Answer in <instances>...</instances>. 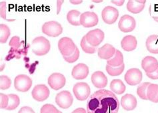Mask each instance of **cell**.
Returning <instances> with one entry per match:
<instances>
[{"label":"cell","instance_id":"cell-1","mask_svg":"<svg viewBox=\"0 0 158 113\" xmlns=\"http://www.w3.org/2000/svg\"><path fill=\"white\" fill-rule=\"evenodd\" d=\"M119 102L113 92L101 89L91 94L87 103L88 113H118Z\"/></svg>","mask_w":158,"mask_h":113},{"label":"cell","instance_id":"cell-2","mask_svg":"<svg viewBox=\"0 0 158 113\" xmlns=\"http://www.w3.org/2000/svg\"><path fill=\"white\" fill-rule=\"evenodd\" d=\"M50 48L51 46L49 41L43 36L35 37L33 40L31 44L32 52L37 56L45 55L49 52Z\"/></svg>","mask_w":158,"mask_h":113},{"label":"cell","instance_id":"cell-3","mask_svg":"<svg viewBox=\"0 0 158 113\" xmlns=\"http://www.w3.org/2000/svg\"><path fill=\"white\" fill-rule=\"evenodd\" d=\"M58 48L63 56H69L74 53L77 48L76 44L68 37H64L58 41Z\"/></svg>","mask_w":158,"mask_h":113},{"label":"cell","instance_id":"cell-4","mask_svg":"<svg viewBox=\"0 0 158 113\" xmlns=\"http://www.w3.org/2000/svg\"><path fill=\"white\" fill-rule=\"evenodd\" d=\"M42 32L48 36L57 37L63 32L61 25L56 21L45 22L42 26Z\"/></svg>","mask_w":158,"mask_h":113},{"label":"cell","instance_id":"cell-5","mask_svg":"<svg viewBox=\"0 0 158 113\" xmlns=\"http://www.w3.org/2000/svg\"><path fill=\"white\" fill-rule=\"evenodd\" d=\"M90 91L89 86L85 82H78L73 88L75 97L80 101H83L89 98Z\"/></svg>","mask_w":158,"mask_h":113},{"label":"cell","instance_id":"cell-6","mask_svg":"<svg viewBox=\"0 0 158 113\" xmlns=\"http://www.w3.org/2000/svg\"><path fill=\"white\" fill-rule=\"evenodd\" d=\"M32 85L31 79L27 75L20 74L15 77L14 80L15 89L19 92L26 93L31 89Z\"/></svg>","mask_w":158,"mask_h":113},{"label":"cell","instance_id":"cell-7","mask_svg":"<svg viewBox=\"0 0 158 113\" xmlns=\"http://www.w3.org/2000/svg\"><path fill=\"white\" fill-rule=\"evenodd\" d=\"M56 102L60 108L67 109L72 105L73 98L70 92L67 90L61 91L56 97Z\"/></svg>","mask_w":158,"mask_h":113},{"label":"cell","instance_id":"cell-8","mask_svg":"<svg viewBox=\"0 0 158 113\" xmlns=\"http://www.w3.org/2000/svg\"><path fill=\"white\" fill-rule=\"evenodd\" d=\"M136 26V22L134 17L130 15H123L121 17L118 24L120 30L125 33L130 32L134 30Z\"/></svg>","mask_w":158,"mask_h":113},{"label":"cell","instance_id":"cell-9","mask_svg":"<svg viewBox=\"0 0 158 113\" xmlns=\"http://www.w3.org/2000/svg\"><path fill=\"white\" fill-rule=\"evenodd\" d=\"M85 37L87 41L90 45L97 47L103 41L105 34L100 29H95L87 33Z\"/></svg>","mask_w":158,"mask_h":113},{"label":"cell","instance_id":"cell-10","mask_svg":"<svg viewBox=\"0 0 158 113\" xmlns=\"http://www.w3.org/2000/svg\"><path fill=\"white\" fill-rule=\"evenodd\" d=\"M143 78L142 72L138 68H131L127 71L124 79L129 85L135 86L141 82Z\"/></svg>","mask_w":158,"mask_h":113},{"label":"cell","instance_id":"cell-11","mask_svg":"<svg viewBox=\"0 0 158 113\" xmlns=\"http://www.w3.org/2000/svg\"><path fill=\"white\" fill-rule=\"evenodd\" d=\"M102 19L106 24H113L117 21L119 17V11L115 7L106 6L102 12Z\"/></svg>","mask_w":158,"mask_h":113},{"label":"cell","instance_id":"cell-12","mask_svg":"<svg viewBox=\"0 0 158 113\" xmlns=\"http://www.w3.org/2000/svg\"><path fill=\"white\" fill-rule=\"evenodd\" d=\"M98 15L92 11H85L81 14L80 17V24L84 28L94 27L98 24Z\"/></svg>","mask_w":158,"mask_h":113},{"label":"cell","instance_id":"cell-13","mask_svg":"<svg viewBox=\"0 0 158 113\" xmlns=\"http://www.w3.org/2000/svg\"><path fill=\"white\" fill-rule=\"evenodd\" d=\"M65 77L60 73H53L48 78V85L55 90L62 89L65 86Z\"/></svg>","mask_w":158,"mask_h":113},{"label":"cell","instance_id":"cell-14","mask_svg":"<svg viewBox=\"0 0 158 113\" xmlns=\"http://www.w3.org/2000/svg\"><path fill=\"white\" fill-rule=\"evenodd\" d=\"M32 97L38 102H43L48 99L49 96V90L44 85L35 86L31 92Z\"/></svg>","mask_w":158,"mask_h":113},{"label":"cell","instance_id":"cell-15","mask_svg":"<svg viewBox=\"0 0 158 113\" xmlns=\"http://www.w3.org/2000/svg\"><path fill=\"white\" fill-rule=\"evenodd\" d=\"M89 68L85 64H78L75 66L72 71V75L76 80H83L88 77L89 74Z\"/></svg>","mask_w":158,"mask_h":113},{"label":"cell","instance_id":"cell-16","mask_svg":"<svg viewBox=\"0 0 158 113\" xmlns=\"http://www.w3.org/2000/svg\"><path fill=\"white\" fill-rule=\"evenodd\" d=\"M91 82L95 88L103 89L107 85V78L102 71H96L91 76Z\"/></svg>","mask_w":158,"mask_h":113},{"label":"cell","instance_id":"cell-17","mask_svg":"<svg viewBox=\"0 0 158 113\" xmlns=\"http://www.w3.org/2000/svg\"><path fill=\"white\" fill-rule=\"evenodd\" d=\"M141 67L146 73H152L157 69L158 61L153 56H146L141 61Z\"/></svg>","mask_w":158,"mask_h":113},{"label":"cell","instance_id":"cell-18","mask_svg":"<svg viewBox=\"0 0 158 113\" xmlns=\"http://www.w3.org/2000/svg\"><path fill=\"white\" fill-rule=\"evenodd\" d=\"M121 105L124 110L130 111L134 110L138 105V101L134 95L127 94L122 97Z\"/></svg>","mask_w":158,"mask_h":113},{"label":"cell","instance_id":"cell-19","mask_svg":"<svg viewBox=\"0 0 158 113\" xmlns=\"http://www.w3.org/2000/svg\"><path fill=\"white\" fill-rule=\"evenodd\" d=\"M116 50L113 46L106 44L98 49V56L103 60H110L114 56Z\"/></svg>","mask_w":158,"mask_h":113},{"label":"cell","instance_id":"cell-20","mask_svg":"<svg viewBox=\"0 0 158 113\" xmlns=\"http://www.w3.org/2000/svg\"><path fill=\"white\" fill-rule=\"evenodd\" d=\"M122 48L125 51L131 52L134 50L138 46V41L134 36L128 35L125 36L121 41Z\"/></svg>","mask_w":158,"mask_h":113},{"label":"cell","instance_id":"cell-21","mask_svg":"<svg viewBox=\"0 0 158 113\" xmlns=\"http://www.w3.org/2000/svg\"><path fill=\"white\" fill-rule=\"evenodd\" d=\"M145 0L143 1H129L127 3V10L132 14H139L144 9Z\"/></svg>","mask_w":158,"mask_h":113},{"label":"cell","instance_id":"cell-22","mask_svg":"<svg viewBox=\"0 0 158 113\" xmlns=\"http://www.w3.org/2000/svg\"><path fill=\"white\" fill-rule=\"evenodd\" d=\"M145 46L149 52L152 54H158V36H149L145 41Z\"/></svg>","mask_w":158,"mask_h":113},{"label":"cell","instance_id":"cell-23","mask_svg":"<svg viewBox=\"0 0 158 113\" xmlns=\"http://www.w3.org/2000/svg\"><path fill=\"white\" fill-rule=\"evenodd\" d=\"M110 89L114 93L117 94H122L125 93L126 86L123 82L119 79H114L110 83Z\"/></svg>","mask_w":158,"mask_h":113},{"label":"cell","instance_id":"cell-24","mask_svg":"<svg viewBox=\"0 0 158 113\" xmlns=\"http://www.w3.org/2000/svg\"><path fill=\"white\" fill-rule=\"evenodd\" d=\"M80 11L76 10H70L67 14V20L68 22L75 26H77L81 25L80 24Z\"/></svg>","mask_w":158,"mask_h":113},{"label":"cell","instance_id":"cell-25","mask_svg":"<svg viewBox=\"0 0 158 113\" xmlns=\"http://www.w3.org/2000/svg\"><path fill=\"white\" fill-rule=\"evenodd\" d=\"M107 64L112 67H119L123 64V56L118 50H116L114 56L107 60Z\"/></svg>","mask_w":158,"mask_h":113},{"label":"cell","instance_id":"cell-26","mask_svg":"<svg viewBox=\"0 0 158 113\" xmlns=\"http://www.w3.org/2000/svg\"><path fill=\"white\" fill-rule=\"evenodd\" d=\"M147 97L149 100L154 103L158 102V85L151 84L148 88Z\"/></svg>","mask_w":158,"mask_h":113},{"label":"cell","instance_id":"cell-27","mask_svg":"<svg viewBox=\"0 0 158 113\" xmlns=\"http://www.w3.org/2000/svg\"><path fill=\"white\" fill-rule=\"evenodd\" d=\"M7 96L9 97V102L6 109L7 111H12L17 108L20 104L19 97L14 94H10Z\"/></svg>","mask_w":158,"mask_h":113},{"label":"cell","instance_id":"cell-28","mask_svg":"<svg viewBox=\"0 0 158 113\" xmlns=\"http://www.w3.org/2000/svg\"><path fill=\"white\" fill-rule=\"evenodd\" d=\"M10 36V29L6 24L0 25V41L2 44L6 43Z\"/></svg>","mask_w":158,"mask_h":113},{"label":"cell","instance_id":"cell-29","mask_svg":"<svg viewBox=\"0 0 158 113\" xmlns=\"http://www.w3.org/2000/svg\"><path fill=\"white\" fill-rule=\"evenodd\" d=\"M80 45H81V49L83 50V51L87 54H94L96 52L97 48L92 46L90 45L88 42V41H87V40H86L85 36H84L82 37Z\"/></svg>","mask_w":158,"mask_h":113},{"label":"cell","instance_id":"cell-30","mask_svg":"<svg viewBox=\"0 0 158 113\" xmlns=\"http://www.w3.org/2000/svg\"><path fill=\"white\" fill-rule=\"evenodd\" d=\"M124 68H125L124 64L119 67H112L108 64L106 66L107 72L111 76H119V75L122 74V72L124 70Z\"/></svg>","mask_w":158,"mask_h":113},{"label":"cell","instance_id":"cell-31","mask_svg":"<svg viewBox=\"0 0 158 113\" xmlns=\"http://www.w3.org/2000/svg\"><path fill=\"white\" fill-rule=\"evenodd\" d=\"M151 85L149 82H143L140 85L137 89V94L138 97L143 100H148L147 97V90L148 86Z\"/></svg>","mask_w":158,"mask_h":113},{"label":"cell","instance_id":"cell-32","mask_svg":"<svg viewBox=\"0 0 158 113\" xmlns=\"http://www.w3.org/2000/svg\"><path fill=\"white\" fill-rule=\"evenodd\" d=\"M11 85V79L5 75L0 76V89L2 90H7L10 89Z\"/></svg>","mask_w":158,"mask_h":113},{"label":"cell","instance_id":"cell-33","mask_svg":"<svg viewBox=\"0 0 158 113\" xmlns=\"http://www.w3.org/2000/svg\"><path fill=\"white\" fill-rule=\"evenodd\" d=\"M40 113H62L61 111H58L57 108L53 104H46L41 108Z\"/></svg>","mask_w":158,"mask_h":113},{"label":"cell","instance_id":"cell-34","mask_svg":"<svg viewBox=\"0 0 158 113\" xmlns=\"http://www.w3.org/2000/svg\"><path fill=\"white\" fill-rule=\"evenodd\" d=\"M79 57H80V50L77 48L75 50V52L73 54H72V55H70L69 56H63L64 59L68 62V63H73V62H76L78 59Z\"/></svg>","mask_w":158,"mask_h":113},{"label":"cell","instance_id":"cell-35","mask_svg":"<svg viewBox=\"0 0 158 113\" xmlns=\"http://www.w3.org/2000/svg\"><path fill=\"white\" fill-rule=\"evenodd\" d=\"M8 102H9V97L7 95L1 93L0 94V107L1 108H6L8 105Z\"/></svg>","mask_w":158,"mask_h":113},{"label":"cell","instance_id":"cell-36","mask_svg":"<svg viewBox=\"0 0 158 113\" xmlns=\"http://www.w3.org/2000/svg\"><path fill=\"white\" fill-rule=\"evenodd\" d=\"M10 46L11 47L18 48L19 46V37L18 36H14L10 41Z\"/></svg>","mask_w":158,"mask_h":113},{"label":"cell","instance_id":"cell-37","mask_svg":"<svg viewBox=\"0 0 158 113\" xmlns=\"http://www.w3.org/2000/svg\"><path fill=\"white\" fill-rule=\"evenodd\" d=\"M0 10H1V17L2 18L6 20V2H0Z\"/></svg>","mask_w":158,"mask_h":113},{"label":"cell","instance_id":"cell-38","mask_svg":"<svg viewBox=\"0 0 158 113\" xmlns=\"http://www.w3.org/2000/svg\"><path fill=\"white\" fill-rule=\"evenodd\" d=\"M18 113H35V112L31 107L23 106L19 111Z\"/></svg>","mask_w":158,"mask_h":113},{"label":"cell","instance_id":"cell-39","mask_svg":"<svg viewBox=\"0 0 158 113\" xmlns=\"http://www.w3.org/2000/svg\"><path fill=\"white\" fill-rule=\"evenodd\" d=\"M146 75L149 78L153 79V80H157V79H158V68L154 72L152 73H146Z\"/></svg>","mask_w":158,"mask_h":113},{"label":"cell","instance_id":"cell-40","mask_svg":"<svg viewBox=\"0 0 158 113\" xmlns=\"http://www.w3.org/2000/svg\"><path fill=\"white\" fill-rule=\"evenodd\" d=\"M64 1H57V14H59L61 9V6L64 3Z\"/></svg>","mask_w":158,"mask_h":113},{"label":"cell","instance_id":"cell-41","mask_svg":"<svg viewBox=\"0 0 158 113\" xmlns=\"http://www.w3.org/2000/svg\"><path fill=\"white\" fill-rule=\"evenodd\" d=\"M72 113H87L86 111L83 108H78L74 110Z\"/></svg>","mask_w":158,"mask_h":113},{"label":"cell","instance_id":"cell-42","mask_svg":"<svg viewBox=\"0 0 158 113\" xmlns=\"http://www.w3.org/2000/svg\"><path fill=\"white\" fill-rule=\"evenodd\" d=\"M124 2H125L123 1V0H122V1H111L112 3L115 4V5L118 6H122L124 3Z\"/></svg>","mask_w":158,"mask_h":113},{"label":"cell","instance_id":"cell-43","mask_svg":"<svg viewBox=\"0 0 158 113\" xmlns=\"http://www.w3.org/2000/svg\"><path fill=\"white\" fill-rule=\"evenodd\" d=\"M70 3L72 4H74V5H77V4L81 3L82 1H81V0H80V1H77V0H75V1H73V0H71Z\"/></svg>","mask_w":158,"mask_h":113},{"label":"cell","instance_id":"cell-44","mask_svg":"<svg viewBox=\"0 0 158 113\" xmlns=\"http://www.w3.org/2000/svg\"><path fill=\"white\" fill-rule=\"evenodd\" d=\"M152 18L156 21V22H158V16H153Z\"/></svg>","mask_w":158,"mask_h":113},{"label":"cell","instance_id":"cell-45","mask_svg":"<svg viewBox=\"0 0 158 113\" xmlns=\"http://www.w3.org/2000/svg\"><path fill=\"white\" fill-rule=\"evenodd\" d=\"M94 3H100V2H102V1H92Z\"/></svg>","mask_w":158,"mask_h":113}]
</instances>
